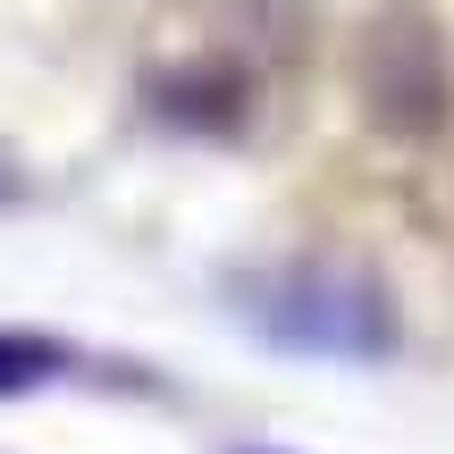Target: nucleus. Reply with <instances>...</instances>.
Masks as SVG:
<instances>
[{
  "label": "nucleus",
  "instance_id": "nucleus-2",
  "mask_svg": "<svg viewBox=\"0 0 454 454\" xmlns=\"http://www.w3.org/2000/svg\"><path fill=\"white\" fill-rule=\"evenodd\" d=\"M253 328L278 337L286 354L379 362L395 345V294L362 261H294V270L253 286Z\"/></svg>",
  "mask_w": 454,
  "mask_h": 454
},
{
  "label": "nucleus",
  "instance_id": "nucleus-3",
  "mask_svg": "<svg viewBox=\"0 0 454 454\" xmlns=\"http://www.w3.org/2000/svg\"><path fill=\"white\" fill-rule=\"evenodd\" d=\"M59 371H67V345L26 337V328H0V395H26V387H43V379H59Z\"/></svg>",
  "mask_w": 454,
  "mask_h": 454
},
{
  "label": "nucleus",
  "instance_id": "nucleus-1",
  "mask_svg": "<svg viewBox=\"0 0 454 454\" xmlns=\"http://www.w3.org/2000/svg\"><path fill=\"white\" fill-rule=\"evenodd\" d=\"M354 110L387 144H438L454 127V43L429 0H379L354 26Z\"/></svg>",
  "mask_w": 454,
  "mask_h": 454
}]
</instances>
